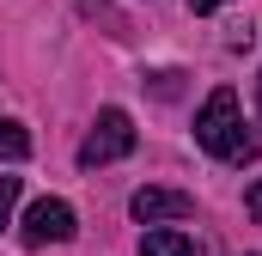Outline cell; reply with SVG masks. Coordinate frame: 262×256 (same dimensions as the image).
<instances>
[{
	"instance_id": "obj_1",
	"label": "cell",
	"mask_w": 262,
	"mask_h": 256,
	"mask_svg": "<svg viewBox=\"0 0 262 256\" xmlns=\"http://www.w3.org/2000/svg\"><path fill=\"white\" fill-rule=\"evenodd\" d=\"M195 140L213 153V159H226V165H244V159H256V153H262L256 134H244L238 92H232V86H220V92L201 104V116H195Z\"/></svg>"
},
{
	"instance_id": "obj_2",
	"label": "cell",
	"mask_w": 262,
	"mask_h": 256,
	"mask_svg": "<svg viewBox=\"0 0 262 256\" xmlns=\"http://www.w3.org/2000/svg\"><path fill=\"white\" fill-rule=\"evenodd\" d=\"M128 153H134V122H128V110H98V122H92V134H85V146H79V165L98 171V165L128 159Z\"/></svg>"
},
{
	"instance_id": "obj_3",
	"label": "cell",
	"mask_w": 262,
	"mask_h": 256,
	"mask_svg": "<svg viewBox=\"0 0 262 256\" xmlns=\"http://www.w3.org/2000/svg\"><path fill=\"white\" fill-rule=\"evenodd\" d=\"M79 226H73V207L67 201H55V195H43L31 214H25V244L31 250H43V244H67Z\"/></svg>"
},
{
	"instance_id": "obj_4",
	"label": "cell",
	"mask_w": 262,
	"mask_h": 256,
	"mask_svg": "<svg viewBox=\"0 0 262 256\" xmlns=\"http://www.w3.org/2000/svg\"><path fill=\"white\" fill-rule=\"evenodd\" d=\"M128 207H134V220H140V226H165V220H189V214H195V195L146 183V189H134Z\"/></svg>"
},
{
	"instance_id": "obj_5",
	"label": "cell",
	"mask_w": 262,
	"mask_h": 256,
	"mask_svg": "<svg viewBox=\"0 0 262 256\" xmlns=\"http://www.w3.org/2000/svg\"><path fill=\"white\" fill-rule=\"evenodd\" d=\"M140 256H195V244H189L183 232L159 226V232H146V238H140Z\"/></svg>"
},
{
	"instance_id": "obj_6",
	"label": "cell",
	"mask_w": 262,
	"mask_h": 256,
	"mask_svg": "<svg viewBox=\"0 0 262 256\" xmlns=\"http://www.w3.org/2000/svg\"><path fill=\"white\" fill-rule=\"evenodd\" d=\"M0 159H6V165L31 159V134H25L18 122H6V116H0Z\"/></svg>"
},
{
	"instance_id": "obj_7",
	"label": "cell",
	"mask_w": 262,
	"mask_h": 256,
	"mask_svg": "<svg viewBox=\"0 0 262 256\" xmlns=\"http://www.w3.org/2000/svg\"><path fill=\"white\" fill-rule=\"evenodd\" d=\"M18 189H25V177H0V232L12 226V207H18Z\"/></svg>"
},
{
	"instance_id": "obj_8",
	"label": "cell",
	"mask_w": 262,
	"mask_h": 256,
	"mask_svg": "<svg viewBox=\"0 0 262 256\" xmlns=\"http://www.w3.org/2000/svg\"><path fill=\"white\" fill-rule=\"evenodd\" d=\"M244 214H250V220H262V183H256L250 195H244Z\"/></svg>"
},
{
	"instance_id": "obj_9",
	"label": "cell",
	"mask_w": 262,
	"mask_h": 256,
	"mask_svg": "<svg viewBox=\"0 0 262 256\" xmlns=\"http://www.w3.org/2000/svg\"><path fill=\"white\" fill-rule=\"evenodd\" d=\"M189 6H195V12H213V6H226V0H189Z\"/></svg>"
}]
</instances>
